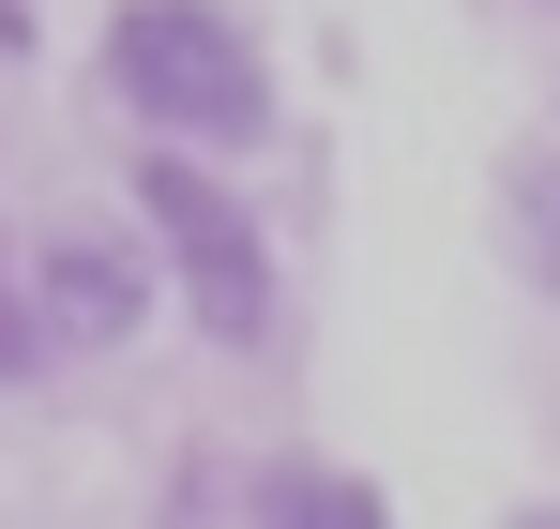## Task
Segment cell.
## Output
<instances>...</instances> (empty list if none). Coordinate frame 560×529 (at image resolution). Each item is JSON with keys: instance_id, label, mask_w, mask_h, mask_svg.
<instances>
[{"instance_id": "obj_1", "label": "cell", "mask_w": 560, "mask_h": 529, "mask_svg": "<svg viewBox=\"0 0 560 529\" xmlns=\"http://www.w3.org/2000/svg\"><path fill=\"white\" fill-rule=\"evenodd\" d=\"M106 91L167 137V152H258L273 137V61L228 0H121L106 15Z\"/></svg>"}, {"instance_id": "obj_2", "label": "cell", "mask_w": 560, "mask_h": 529, "mask_svg": "<svg viewBox=\"0 0 560 529\" xmlns=\"http://www.w3.org/2000/svg\"><path fill=\"white\" fill-rule=\"evenodd\" d=\"M137 212H152L167 272H183L197 333H212V349H258V333H273V243H258V212L197 167V152H152V167H137Z\"/></svg>"}, {"instance_id": "obj_3", "label": "cell", "mask_w": 560, "mask_h": 529, "mask_svg": "<svg viewBox=\"0 0 560 529\" xmlns=\"http://www.w3.org/2000/svg\"><path fill=\"white\" fill-rule=\"evenodd\" d=\"M137 318H152V272H137V243H106L92 212L31 243V333H46V349H121Z\"/></svg>"}, {"instance_id": "obj_4", "label": "cell", "mask_w": 560, "mask_h": 529, "mask_svg": "<svg viewBox=\"0 0 560 529\" xmlns=\"http://www.w3.org/2000/svg\"><path fill=\"white\" fill-rule=\"evenodd\" d=\"M485 227H500V272L560 303V152H500V197H485Z\"/></svg>"}, {"instance_id": "obj_5", "label": "cell", "mask_w": 560, "mask_h": 529, "mask_svg": "<svg viewBox=\"0 0 560 529\" xmlns=\"http://www.w3.org/2000/svg\"><path fill=\"white\" fill-rule=\"evenodd\" d=\"M258 529H394V499L334 454H288V469H258Z\"/></svg>"}, {"instance_id": "obj_6", "label": "cell", "mask_w": 560, "mask_h": 529, "mask_svg": "<svg viewBox=\"0 0 560 529\" xmlns=\"http://www.w3.org/2000/svg\"><path fill=\"white\" fill-rule=\"evenodd\" d=\"M0 378H46V333H31V258L0 243Z\"/></svg>"}, {"instance_id": "obj_7", "label": "cell", "mask_w": 560, "mask_h": 529, "mask_svg": "<svg viewBox=\"0 0 560 529\" xmlns=\"http://www.w3.org/2000/svg\"><path fill=\"white\" fill-rule=\"evenodd\" d=\"M0 46H31V0H0Z\"/></svg>"}, {"instance_id": "obj_8", "label": "cell", "mask_w": 560, "mask_h": 529, "mask_svg": "<svg viewBox=\"0 0 560 529\" xmlns=\"http://www.w3.org/2000/svg\"><path fill=\"white\" fill-rule=\"evenodd\" d=\"M515 529H560V515H515Z\"/></svg>"}]
</instances>
